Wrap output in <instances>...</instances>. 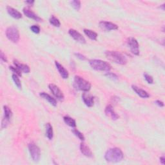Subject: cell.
Here are the masks:
<instances>
[{
	"mask_svg": "<svg viewBox=\"0 0 165 165\" xmlns=\"http://www.w3.org/2000/svg\"><path fill=\"white\" fill-rule=\"evenodd\" d=\"M124 157L122 150L119 148H112L106 151L105 159L109 162H118L121 161Z\"/></svg>",
	"mask_w": 165,
	"mask_h": 165,
	"instance_id": "6da1fadb",
	"label": "cell"
},
{
	"mask_svg": "<svg viewBox=\"0 0 165 165\" xmlns=\"http://www.w3.org/2000/svg\"><path fill=\"white\" fill-rule=\"evenodd\" d=\"M105 55L106 58L115 63L124 65L127 63V59L124 55L117 51H106Z\"/></svg>",
	"mask_w": 165,
	"mask_h": 165,
	"instance_id": "7a4b0ae2",
	"label": "cell"
},
{
	"mask_svg": "<svg viewBox=\"0 0 165 165\" xmlns=\"http://www.w3.org/2000/svg\"><path fill=\"white\" fill-rule=\"evenodd\" d=\"M74 86L76 90L89 92L91 89V84L81 77L79 75H75L74 80Z\"/></svg>",
	"mask_w": 165,
	"mask_h": 165,
	"instance_id": "3957f363",
	"label": "cell"
},
{
	"mask_svg": "<svg viewBox=\"0 0 165 165\" xmlns=\"http://www.w3.org/2000/svg\"><path fill=\"white\" fill-rule=\"evenodd\" d=\"M90 67L95 70L102 72H109L112 67L108 63L101 59H91L89 61Z\"/></svg>",
	"mask_w": 165,
	"mask_h": 165,
	"instance_id": "277c9868",
	"label": "cell"
},
{
	"mask_svg": "<svg viewBox=\"0 0 165 165\" xmlns=\"http://www.w3.org/2000/svg\"><path fill=\"white\" fill-rule=\"evenodd\" d=\"M7 38L13 43H17L19 39V32L16 26H10L6 30Z\"/></svg>",
	"mask_w": 165,
	"mask_h": 165,
	"instance_id": "5b68a950",
	"label": "cell"
},
{
	"mask_svg": "<svg viewBox=\"0 0 165 165\" xmlns=\"http://www.w3.org/2000/svg\"><path fill=\"white\" fill-rule=\"evenodd\" d=\"M28 147L32 160L34 162H38L41 157V151L39 148L33 142L29 143Z\"/></svg>",
	"mask_w": 165,
	"mask_h": 165,
	"instance_id": "8992f818",
	"label": "cell"
},
{
	"mask_svg": "<svg viewBox=\"0 0 165 165\" xmlns=\"http://www.w3.org/2000/svg\"><path fill=\"white\" fill-rule=\"evenodd\" d=\"M3 111H4V117L3 119H2V129L7 127V126L10 123L11 117H12L13 115L10 108L6 105L3 106Z\"/></svg>",
	"mask_w": 165,
	"mask_h": 165,
	"instance_id": "52a82bcc",
	"label": "cell"
},
{
	"mask_svg": "<svg viewBox=\"0 0 165 165\" xmlns=\"http://www.w3.org/2000/svg\"><path fill=\"white\" fill-rule=\"evenodd\" d=\"M128 45L131 52L136 56L139 55V45L138 41L134 38H129L127 41Z\"/></svg>",
	"mask_w": 165,
	"mask_h": 165,
	"instance_id": "ba28073f",
	"label": "cell"
},
{
	"mask_svg": "<svg viewBox=\"0 0 165 165\" xmlns=\"http://www.w3.org/2000/svg\"><path fill=\"white\" fill-rule=\"evenodd\" d=\"M49 89L50 90V91L52 92V93L55 97H56L57 99H58V100L60 101L63 100L64 97V94L57 85L51 83V84H49Z\"/></svg>",
	"mask_w": 165,
	"mask_h": 165,
	"instance_id": "9c48e42d",
	"label": "cell"
},
{
	"mask_svg": "<svg viewBox=\"0 0 165 165\" xmlns=\"http://www.w3.org/2000/svg\"><path fill=\"white\" fill-rule=\"evenodd\" d=\"M100 27L101 28L105 31H111L118 29V26L112 22L102 21L100 23Z\"/></svg>",
	"mask_w": 165,
	"mask_h": 165,
	"instance_id": "30bf717a",
	"label": "cell"
},
{
	"mask_svg": "<svg viewBox=\"0 0 165 165\" xmlns=\"http://www.w3.org/2000/svg\"><path fill=\"white\" fill-rule=\"evenodd\" d=\"M69 33L70 35V36L77 42L82 43V44H85L86 43L85 38L80 34L79 32H78L77 30L74 29H70L69 31Z\"/></svg>",
	"mask_w": 165,
	"mask_h": 165,
	"instance_id": "8fae6325",
	"label": "cell"
},
{
	"mask_svg": "<svg viewBox=\"0 0 165 165\" xmlns=\"http://www.w3.org/2000/svg\"><path fill=\"white\" fill-rule=\"evenodd\" d=\"M105 113L106 116L112 120H117L119 119V116L116 113L113 106L111 105H108L105 110Z\"/></svg>",
	"mask_w": 165,
	"mask_h": 165,
	"instance_id": "7c38bea8",
	"label": "cell"
},
{
	"mask_svg": "<svg viewBox=\"0 0 165 165\" xmlns=\"http://www.w3.org/2000/svg\"><path fill=\"white\" fill-rule=\"evenodd\" d=\"M23 14L29 18L34 19L36 21H41L42 19L39 18L37 14H36L32 10H31L28 7H25L23 9Z\"/></svg>",
	"mask_w": 165,
	"mask_h": 165,
	"instance_id": "4fadbf2b",
	"label": "cell"
},
{
	"mask_svg": "<svg viewBox=\"0 0 165 165\" xmlns=\"http://www.w3.org/2000/svg\"><path fill=\"white\" fill-rule=\"evenodd\" d=\"M82 100L84 102V103L89 107H92L94 105V97L89 94L83 93L81 95Z\"/></svg>",
	"mask_w": 165,
	"mask_h": 165,
	"instance_id": "5bb4252c",
	"label": "cell"
},
{
	"mask_svg": "<svg viewBox=\"0 0 165 165\" xmlns=\"http://www.w3.org/2000/svg\"><path fill=\"white\" fill-rule=\"evenodd\" d=\"M55 64H56V67L62 78L63 79H67L69 76V74L67 70H66L63 66L57 61H55Z\"/></svg>",
	"mask_w": 165,
	"mask_h": 165,
	"instance_id": "9a60e30c",
	"label": "cell"
},
{
	"mask_svg": "<svg viewBox=\"0 0 165 165\" xmlns=\"http://www.w3.org/2000/svg\"><path fill=\"white\" fill-rule=\"evenodd\" d=\"M80 150L83 154L87 157H92L93 156V153L90 148L86 145L84 142H81L80 145Z\"/></svg>",
	"mask_w": 165,
	"mask_h": 165,
	"instance_id": "2e32d148",
	"label": "cell"
},
{
	"mask_svg": "<svg viewBox=\"0 0 165 165\" xmlns=\"http://www.w3.org/2000/svg\"><path fill=\"white\" fill-rule=\"evenodd\" d=\"M7 10L8 14L11 16L15 19H21L22 18V14L20 12L13 7L10 6L7 7Z\"/></svg>",
	"mask_w": 165,
	"mask_h": 165,
	"instance_id": "e0dca14e",
	"label": "cell"
},
{
	"mask_svg": "<svg viewBox=\"0 0 165 165\" xmlns=\"http://www.w3.org/2000/svg\"><path fill=\"white\" fill-rule=\"evenodd\" d=\"M14 64L15 65V67H17L21 72H23V73H26L28 74L30 72V70L27 64H22L21 63H19L18 61L17 60H14Z\"/></svg>",
	"mask_w": 165,
	"mask_h": 165,
	"instance_id": "ac0fdd59",
	"label": "cell"
},
{
	"mask_svg": "<svg viewBox=\"0 0 165 165\" xmlns=\"http://www.w3.org/2000/svg\"><path fill=\"white\" fill-rule=\"evenodd\" d=\"M131 88H132L133 90L141 97H142V98H148L150 97L149 94L147 91L141 89V88H139L136 85H132L131 86Z\"/></svg>",
	"mask_w": 165,
	"mask_h": 165,
	"instance_id": "d6986e66",
	"label": "cell"
},
{
	"mask_svg": "<svg viewBox=\"0 0 165 165\" xmlns=\"http://www.w3.org/2000/svg\"><path fill=\"white\" fill-rule=\"evenodd\" d=\"M40 96L43 98L44 100H47L49 103H50L52 105H53L54 106H57V101L56 100H55L54 97H52L51 95H50L49 94L45 93V92H41L39 94Z\"/></svg>",
	"mask_w": 165,
	"mask_h": 165,
	"instance_id": "ffe728a7",
	"label": "cell"
},
{
	"mask_svg": "<svg viewBox=\"0 0 165 165\" xmlns=\"http://www.w3.org/2000/svg\"><path fill=\"white\" fill-rule=\"evenodd\" d=\"M84 33L86 34V36H88V38H90V39L94 41H95L97 39V34L95 32L89 29H84Z\"/></svg>",
	"mask_w": 165,
	"mask_h": 165,
	"instance_id": "44dd1931",
	"label": "cell"
},
{
	"mask_svg": "<svg viewBox=\"0 0 165 165\" xmlns=\"http://www.w3.org/2000/svg\"><path fill=\"white\" fill-rule=\"evenodd\" d=\"M46 136L49 140H52L54 136V131L52 126L49 123L46 124Z\"/></svg>",
	"mask_w": 165,
	"mask_h": 165,
	"instance_id": "7402d4cb",
	"label": "cell"
},
{
	"mask_svg": "<svg viewBox=\"0 0 165 165\" xmlns=\"http://www.w3.org/2000/svg\"><path fill=\"white\" fill-rule=\"evenodd\" d=\"M63 120L64 123L67 124V125H69V126L70 127H72V128H74L76 126V123H75V121L72 119V117H69V116H64L63 117Z\"/></svg>",
	"mask_w": 165,
	"mask_h": 165,
	"instance_id": "603a6c76",
	"label": "cell"
},
{
	"mask_svg": "<svg viewBox=\"0 0 165 165\" xmlns=\"http://www.w3.org/2000/svg\"><path fill=\"white\" fill-rule=\"evenodd\" d=\"M49 22L51 25H52L54 27H59L61 25V23L59 20L55 17L54 16H52L49 19Z\"/></svg>",
	"mask_w": 165,
	"mask_h": 165,
	"instance_id": "cb8c5ba5",
	"label": "cell"
},
{
	"mask_svg": "<svg viewBox=\"0 0 165 165\" xmlns=\"http://www.w3.org/2000/svg\"><path fill=\"white\" fill-rule=\"evenodd\" d=\"M13 80L15 83V85L17 86V87L19 89H21L22 88V85H21V81L19 78V76L16 74H13Z\"/></svg>",
	"mask_w": 165,
	"mask_h": 165,
	"instance_id": "d4e9b609",
	"label": "cell"
},
{
	"mask_svg": "<svg viewBox=\"0 0 165 165\" xmlns=\"http://www.w3.org/2000/svg\"><path fill=\"white\" fill-rule=\"evenodd\" d=\"M70 4L72 7L76 10H79L81 8V2L78 1V0H74V1H71Z\"/></svg>",
	"mask_w": 165,
	"mask_h": 165,
	"instance_id": "484cf974",
	"label": "cell"
},
{
	"mask_svg": "<svg viewBox=\"0 0 165 165\" xmlns=\"http://www.w3.org/2000/svg\"><path fill=\"white\" fill-rule=\"evenodd\" d=\"M72 131L73 132V134L75 136L78 137L80 140H81V141H84L85 140V136H83V134L81 132H80L79 130H78L77 129H73L72 130Z\"/></svg>",
	"mask_w": 165,
	"mask_h": 165,
	"instance_id": "4316f807",
	"label": "cell"
},
{
	"mask_svg": "<svg viewBox=\"0 0 165 165\" xmlns=\"http://www.w3.org/2000/svg\"><path fill=\"white\" fill-rule=\"evenodd\" d=\"M144 77H145V80L147 81L148 83L152 84L153 83V79L152 75L148 74L147 73H145L144 74Z\"/></svg>",
	"mask_w": 165,
	"mask_h": 165,
	"instance_id": "83f0119b",
	"label": "cell"
},
{
	"mask_svg": "<svg viewBox=\"0 0 165 165\" xmlns=\"http://www.w3.org/2000/svg\"><path fill=\"white\" fill-rule=\"evenodd\" d=\"M9 69H10V70H12L14 73V74L18 75L19 77V76H21V72L17 67H13V66H10Z\"/></svg>",
	"mask_w": 165,
	"mask_h": 165,
	"instance_id": "f1b7e54d",
	"label": "cell"
},
{
	"mask_svg": "<svg viewBox=\"0 0 165 165\" xmlns=\"http://www.w3.org/2000/svg\"><path fill=\"white\" fill-rule=\"evenodd\" d=\"M105 75L108 78H109L110 79H111L112 80H117L118 79V77L116 74H114V73H111V72H107Z\"/></svg>",
	"mask_w": 165,
	"mask_h": 165,
	"instance_id": "f546056e",
	"label": "cell"
},
{
	"mask_svg": "<svg viewBox=\"0 0 165 165\" xmlns=\"http://www.w3.org/2000/svg\"><path fill=\"white\" fill-rule=\"evenodd\" d=\"M30 28L35 34H39L40 32V27L38 25H32Z\"/></svg>",
	"mask_w": 165,
	"mask_h": 165,
	"instance_id": "4dcf8cb0",
	"label": "cell"
},
{
	"mask_svg": "<svg viewBox=\"0 0 165 165\" xmlns=\"http://www.w3.org/2000/svg\"><path fill=\"white\" fill-rule=\"evenodd\" d=\"M74 54H75V56L77 58H78L80 59L81 60H83V61H84V60H86V57H85V56H83V54H80V53H75Z\"/></svg>",
	"mask_w": 165,
	"mask_h": 165,
	"instance_id": "1f68e13d",
	"label": "cell"
},
{
	"mask_svg": "<svg viewBox=\"0 0 165 165\" xmlns=\"http://www.w3.org/2000/svg\"><path fill=\"white\" fill-rule=\"evenodd\" d=\"M0 58H1L2 61H4V62H7V59L5 56V55L3 54V52L2 51H1V54H0Z\"/></svg>",
	"mask_w": 165,
	"mask_h": 165,
	"instance_id": "d6a6232c",
	"label": "cell"
},
{
	"mask_svg": "<svg viewBox=\"0 0 165 165\" xmlns=\"http://www.w3.org/2000/svg\"><path fill=\"white\" fill-rule=\"evenodd\" d=\"M155 103H156L157 105H158L159 106H160V107H163V106H164V103H163V102L161 101H160V100H156V101H155Z\"/></svg>",
	"mask_w": 165,
	"mask_h": 165,
	"instance_id": "836d02e7",
	"label": "cell"
},
{
	"mask_svg": "<svg viewBox=\"0 0 165 165\" xmlns=\"http://www.w3.org/2000/svg\"><path fill=\"white\" fill-rule=\"evenodd\" d=\"M160 161L161 162L162 164H165V158L164 156H162L160 157Z\"/></svg>",
	"mask_w": 165,
	"mask_h": 165,
	"instance_id": "e575fe53",
	"label": "cell"
},
{
	"mask_svg": "<svg viewBox=\"0 0 165 165\" xmlns=\"http://www.w3.org/2000/svg\"><path fill=\"white\" fill-rule=\"evenodd\" d=\"M25 3L30 5H32L34 3V1H27V2H25Z\"/></svg>",
	"mask_w": 165,
	"mask_h": 165,
	"instance_id": "d590c367",
	"label": "cell"
},
{
	"mask_svg": "<svg viewBox=\"0 0 165 165\" xmlns=\"http://www.w3.org/2000/svg\"><path fill=\"white\" fill-rule=\"evenodd\" d=\"M164 5H165V4L164 3V4H162L161 6H160V8H161L163 10H164Z\"/></svg>",
	"mask_w": 165,
	"mask_h": 165,
	"instance_id": "8d00e7d4",
	"label": "cell"
}]
</instances>
